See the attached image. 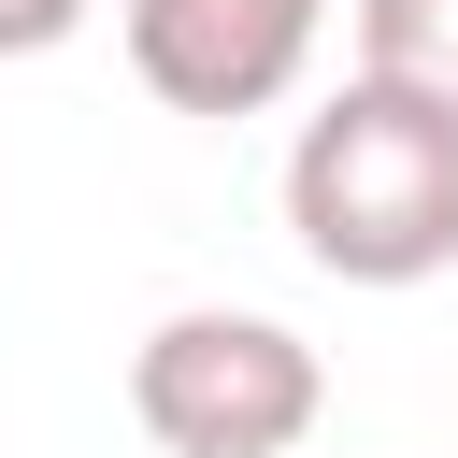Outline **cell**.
I'll use <instances>...</instances> for the list:
<instances>
[{
    "label": "cell",
    "instance_id": "6da1fadb",
    "mask_svg": "<svg viewBox=\"0 0 458 458\" xmlns=\"http://www.w3.org/2000/svg\"><path fill=\"white\" fill-rule=\"evenodd\" d=\"M286 229L329 286H429L458 272V114L344 72L286 143Z\"/></svg>",
    "mask_w": 458,
    "mask_h": 458
},
{
    "label": "cell",
    "instance_id": "7a4b0ae2",
    "mask_svg": "<svg viewBox=\"0 0 458 458\" xmlns=\"http://www.w3.org/2000/svg\"><path fill=\"white\" fill-rule=\"evenodd\" d=\"M129 415L157 458H286L315 444L329 415V372L286 315H243V301H186L129 344Z\"/></svg>",
    "mask_w": 458,
    "mask_h": 458
},
{
    "label": "cell",
    "instance_id": "3957f363",
    "mask_svg": "<svg viewBox=\"0 0 458 458\" xmlns=\"http://www.w3.org/2000/svg\"><path fill=\"white\" fill-rule=\"evenodd\" d=\"M114 43L172 114H272L315 72L329 0H114Z\"/></svg>",
    "mask_w": 458,
    "mask_h": 458
},
{
    "label": "cell",
    "instance_id": "277c9868",
    "mask_svg": "<svg viewBox=\"0 0 458 458\" xmlns=\"http://www.w3.org/2000/svg\"><path fill=\"white\" fill-rule=\"evenodd\" d=\"M358 72L458 114V0H358Z\"/></svg>",
    "mask_w": 458,
    "mask_h": 458
},
{
    "label": "cell",
    "instance_id": "5b68a950",
    "mask_svg": "<svg viewBox=\"0 0 458 458\" xmlns=\"http://www.w3.org/2000/svg\"><path fill=\"white\" fill-rule=\"evenodd\" d=\"M86 29V0H0V57H57Z\"/></svg>",
    "mask_w": 458,
    "mask_h": 458
}]
</instances>
